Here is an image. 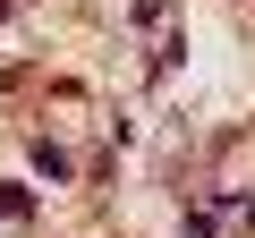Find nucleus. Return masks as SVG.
<instances>
[{
    "mask_svg": "<svg viewBox=\"0 0 255 238\" xmlns=\"http://www.w3.org/2000/svg\"><path fill=\"white\" fill-rule=\"evenodd\" d=\"M0 213H9V221H26V187H0Z\"/></svg>",
    "mask_w": 255,
    "mask_h": 238,
    "instance_id": "nucleus-1",
    "label": "nucleus"
}]
</instances>
